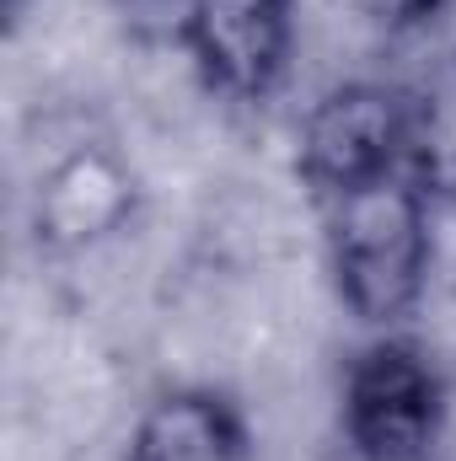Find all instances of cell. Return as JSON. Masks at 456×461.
<instances>
[{
	"instance_id": "cell-6",
	"label": "cell",
	"mask_w": 456,
	"mask_h": 461,
	"mask_svg": "<svg viewBox=\"0 0 456 461\" xmlns=\"http://www.w3.org/2000/svg\"><path fill=\"white\" fill-rule=\"evenodd\" d=\"M129 177L108 150H76L43 188H38V241L49 247H81L118 230L129 215Z\"/></svg>"
},
{
	"instance_id": "cell-3",
	"label": "cell",
	"mask_w": 456,
	"mask_h": 461,
	"mask_svg": "<svg viewBox=\"0 0 456 461\" xmlns=\"http://www.w3.org/2000/svg\"><path fill=\"white\" fill-rule=\"evenodd\" d=\"M408 103L414 92L381 81H343L306 108L296 140V172L317 204H333L408 167Z\"/></svg>"
},
{
	"instance_id": "cell-9",
	"label": "cell",
	"mask_w": 456,
	"mask_h": 461,
	"mask_svg": "<svg viewBox=\"0 0 456 461\" xmlns=\"http://www.w3.org/2000/svg\"><path fill=\"white\" fill-rule=\"evenodd\" d=\"M16 5H22V0H5V11H11V16H16Z\"/></svg>"
},
{
	"instance_id": "cell-1",
	"label": "cell",
	"mask_w": 456,
	"mask_h": 461,
	"mask_svg": "<svg viewBox=\"0 0 456 461\" xmlns=\"http://www.w3.org/2000/svg\"><path fill=\"white\" fill-rule=\"evenodd\" d=\"M323 210H328V268L339 301L354 322L392 333L419 312L430 290V263H435L430 194L403 167Z\"/></svg>"
},
{
	"instance_id": "cell-7",
	"label": "cell",
	"mask_w": 456,
	"mask_h": 461,
	"mask_svg": "<svg viewBox=\"0 0 456 461\" xmlns=\"http://www.w3.org/2000/svg\"><path fill=\"white\" fill-rule=\"evenodd\" d=\"M408 177L430 194L435 210H456V49L408 103Z\"/></svg>"
},
{
	"instance_id": "cell-5",
	"label": "cell",
	"mask_w": 456,
	"mask_h": 461,
	"mask_svg": "<svg viewBox=\"0 0 456 461\" xmlns=\"http://www.w3.org/2000/svg\"><path fill=\"white\" fill-rule=\"evenodd\" d=\"M252 429L242 402L221 386H172L129 429L123 461H247Z\"/></svg>"
},
{
	"instance_id": "cell-4",
	"label": "cell",
	"mask_w": 456,
	"mask_h": 461,
	"mask_svg": "<svg viewBox=\"0 0 456 461\" xmlns=\"http://www.w3.org/2000/svg\"><path fill=\"white\" fill-rule=\"evenodd\" d=\"M178 38L221 97L263 103L296 54V0H183Z\"/></svg>"
},
{
	"instance_id": "cell-8",
	"label": "cell",
	"mask_w": 456,
	"mask_h": 461,
	"mask_svg": "<svg viewBox=\"0 0 456 461\" xmlns=\"http://www.w3.org/2000/svg\"><path fill=\"white\" fill-rule=\"evenodd\" d=\"M370 5V16L387 27V32H414V27H430L441 11H446V0H365Z\"/></svg>"
},
{
	"instance_id": "cell-2",
	"label": "cell",
	"mask_w": 456,
	"mask_h": 461,
	"mask_svg": "<svg viewBox=\"0 0 456 461\" xmlns=\"http://www.w3.org/2000/svg\"><path fill=\"white\" fill-rule=\"evenodd\" d=\"M446 413V375L419 339L381 333L343 370L339 424L354 461H435Z\"/></svg>"
}]
</instances>
